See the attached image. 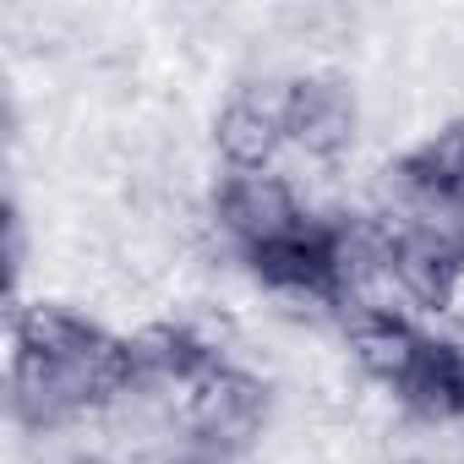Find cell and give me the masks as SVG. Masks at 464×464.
Here are the masks:
<instances>
[{
    "label": "cell",
    "instance_id": "cell-3",
    "mask_svg": "<svg viewBox=\"0 0 464 464\" xmlns=\"http://www.w3.org/2000/svg\"><path fill=\"white\" fill-rule=\"evenodd\" d=\"M213 213H218V229L224 236H236L241 252H257V246H274L285 236L306 224L295 191L285 175H229L213 197Z\"/></svg>",
    "mask_w": 464,
    "mask_h": 464
},
{
    "label": "cell",
    "instance_id": "cell-8",
    "mask_svg": "<svg viewBox=\"0 0 464 464\" xmlns=\"http://www.w3.org/2000/svg\"><path fill=\"white\" fill-rule=\"evenodd\" d=\"M393 180L420 197V202H448V208H464V121H448L437 126L415 153H404L393 164Z\"/></svg>",
    "mask_w": 464,
    "mask_h": 464
},
{
    "label": "cell",
    "instance_id": "cell-11",
    "mask_svg": "<svg viewBox=\"0 0 464 464\" xmlns=\"http://www.w3.org/2000/svg\"><path fill=\"white\" fill-rule=\"evenodd\" d=\"M404 464H420V459H404Z\"/></svg>",
    "mask_w": 464,
    "mask_h": 464
},
{
    "label": "cell",
    "instance_id": "cell-4",
    "mask_svg": "<svg viewBox=\"0 0 464 464\" xmlns=\"http://www.w3.org/2000/svg\"><path fill=\"white\" fill-rule=\"evenodd\" d=\"M361 131V104L350 93L344 77H301L285 93V142H295L306 159L334 164L339 153H350Z\"/></svg>",
    "mask_w": 464,
    "mask_h": 464
},
{
    "label": "cell",
    "instance_id": "cell-5",
    "mask_svg": "<svg viewBox=\"0 0 464 464\" xmlns=\"http://www.w3.org/2000/svg\"><path fill=\"white\" fill-rule=\"evenodd\" d=\"M285 93H290V82H285L279 93L241 88L236 99L218 110V121H213V148H218V159L236 169V175H263V169L274 164V153H279V142H285Z\"/></svg>",
    "mask_w": 464,
    "mask_h": 464
},
{
    "label": "cell",
    "instance_id": "cell-9",
    "mask_svg": "<svg viewBox=\"0 0 464 464\" xmlns=\"http://www.w3.org/2000/svg\"><path fill=\"white\" fill-rule=\"evenodd\" d=\"M399 399L410 404V415L420 420H464V350L448 339H426L410 382L399 388Z\"/></svg>",
    "mask_w": 464,
    "mask_h": 464
},
{
    "label": "cell",
    "instance_id": "cell-2",
    "mask_svg": "<svg viewBox=\"0 0 464 464\" xmlns=\"http://www.w3.org/2000/svg\"><path fill=\"white\" fill-rule=\"evenodd\" d=\"M252 274L290 301H317L334 306L344 301V268H339V224H301L295 236L246 252Z\"/></svg>",
    "mask_w": 464,
    "mask_h": 464
},
{
    "label": "cell",
    "instance_id": "cell-6",
    "mask_svg": "<svg viewBox=\"0 0 464 464\" xmlns=\"http://www.w3.org/2000/svg\"><path fill=\"white\" fill-rule=\"evenodd\" d=\"M350 361L372 377V382H388V388H404L426 339L399 317V312H350Z\"/></svg>",
    "mask_w": 464,
    "mask_h": 464
},
{
    "label": "cell",
    "instance_id": "cell-7",
    "mask_svg": "<svg viewBox=\"0 0 464 464\" xmlns=\"http://www.w3.org/2000/svg\"><path fill=\"white\" fill-rule=\"evenodd\" d=\"M104 339H110V334H104L99 323H88L82 312L55 306V301H34V306H17V312H12V344L44 355L50 366H77V361H88Z\"/></svg>",
    "mask_w": 464,
    "mask_h": 464
},
{
    "label": "cell",
    "instance_id": "cell-10",
    "mask_svg": "<svg viewBox=\"0 0 464 464\" xmlns=\"http://www.w3.org/2000/svg\"><path fill=\"white\" fill-rule=\"evenodd\" d=\"M66 464H115L110 453H77V459H66Z\"/></svg>",
    "mask_w": 464,
    "mask_h": 464
},
{
    "label": "cell",
    "instance_id": "cell-1",
    "mask_svg": "<svg viewBox=\"0 0 464 464\" xmlns=\"http://www.w3.org/2000/svg\"><path fill=\"white\" fill-rule=\"evenodd\" d=\"M263 420H268V388H263L252 372L229 366V361L208 366V372L186 388V426H191L197 442H208V448H218V453L246 448V442L263 431Z\"/></svg>",
    "mask_w": 464,
    "mask_h": 464
}]
</instances>
